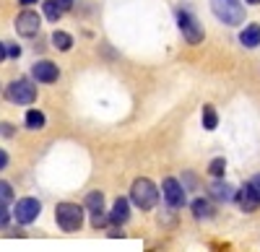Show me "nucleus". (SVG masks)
<instances>
[{"instance_id":"nucleus-1","label":"nucleus","mask_w":260,"mask_h":252,"mask_svg":"<svg viewBox=\"0 0 260 252\" xmlns=\"http://www.w3.org/2000/svg\"><path fill=\"white\" fill-rule=\"evenodd\" d=\"M83 213H86V208L78 205V203H57L55 205V221L57 226L62 229L65 234H73V232H81V226H83Z\"/></svg>"},{"instance_id":"nucleus-2","label":"nucleus","mask_w":260,"mask_h":252,"mask_svg":"<svg viewBox=\"0 0 260 252\" xmlns=\"http://www.w3.org/2000/svg\"><path fill=\"white\" fill-rule=\"evenodd\" d=\"M130 203H133L136 208H141V211H151V208H156V203H159L156 185L151 179H146V177H138L133 182V187H130Z\"/></svg>"},{"instance_id":"nucleus-3","label":"nucleus","mask_w":260,"mask_h":252,"mask_svg":"<svg viewBox=\"0 0 260 252\" xmlns=\"http://www.w3.org/2000/svg\"><path fill=\"white\" fill-rule=\"evenodd\" d=\"M211 11L226 26H240L245 21V6L240 0H211Z\"/></svg>"},{"instance_id":"nucleus-4","label":"nucleus","mask_w":260,"mask_h":252,"mask_svg":"<svg viewBox=\"0 0 260 252\" xmlns=\"http://www.w3.org/2000/svg\"><path fill=\"white\" fill-rule=\"evenodd\" d=\"M6 99L11 104H31V101H37V86H34V81H29V78L11 81L8 89H6Z\"/></svg>"},{"instance_id":"nucleus-5","label":"nucleus","mask_w":260,"mask_h":252,"mask_svg":"<svg viewBox=\"0 0 260 252\" xmlns=\"http://www.w3.org/2000/svg\"><path fill=\"white\" fill-rule=\"evenodd\" d=\"M83 208L91 213V226H94V229L110 226V213H104V193H102V190H91L89 195H86Z\"/></svg>"},{"instance_id":"nucleus-6","label":"nucleus","mask_w":260,"mask_h":252,"mask_svg":"<svg viewBox=\"0 0 260 252\" xmlns=\"http://www.w3.org/2000/svg\"><path fill=\"white\" fill-rule=\"evenodd\" d=\"M39 213H42V203L37 198H21L13 205V219L18 226H31L39 219Z\"/></svg>"},{"instance_id":"nucleus-7","label":"nucleus","mask_w":260,"mask_h":252,"mask_svg":"<svg viewBox=\"0 0 260 252\" xmlns=\"http://www.w3.org/2000/svg\"><path fill=\"white\" fill-rule=\"evenodd\" d=\"M177 26H180L187 45H201L203 42V26L198 24V18L190 11H177Z\"/></svg>"},{"instance_id":"nucleus-8","label":"nucleus","mask_w":260,"mask_h":252,"mask_svg":"<svg viewBox=\"0 0 260 252\" xmlns=\"http://www.w3.org/2000/svg\"><path fill=\"white\" fill-rule=\"evenodd\" d=\"M161 195H164V200H167L169 208H182V205L187 203L185 187H182V182L175 179V177H167V179L161 182Z\"/></svg>"},{"instance_id":"nucleus-9","label":"nucleus","mask_w":260,"mask_h":252,"mask_svg":"<svg viewBox=\"0 0 260 252\" xmlns=\"http://www.w3.org/2000/svg\"><path fill=\"white\" fill-rule=\"evenodd\" d=\"M39 26H42V18L37 11H21L16 16V31L21 37H37Z\"/></svg>"},{"instance_id":"nucleus-10","label":"nucleus","mask_w":260,"mask_h":252,"mask_svg":"<svg viewBox=\"0 0 260 252\" xmlns=\"http://www.w3.org/2000/svg\"><path fill=\"white\" fill-rule=\"evenodd\" d=\"M234 203L240 205L245 213H252V211H257V208H260V193L255 190V187H252L250 182H245V185L240 187V190H237Z\"/></svg>"},{"instance_id":"nucleus-11","label":"nucleus","mask_w":260,"mask_h":252,"mask_svg":"<svg viewBox=\"0 0 260 252\" xmlns=\"http://www.w3.org/2000/svg\"><path fill=\"white\" fill-rule=\"evenodd\" d=\"M31 78H37V83H55L60 78V68L50 60H39L31 65Z\"/></svg>"},{"instance_id":"nucleus-12","label":"nucleus","mask_w":260,"mask_h":252,"mask_svg":"<svg viewBox=\"0 0 260 252\" xmlns=\"http://www.w3.org/2000/svg\"><path fill=\"white\" fill-rule=\"evenodd\" d=\"M208 190H211V198H213V200H219V203H232V200L237 198L234 187H232L229 182H224V179H213Z\"/></svg>"},{"instance_id":"nucleus-13","label":"nucleus","mask_w":260,"mask_h":252,"mask_svg":"<svg viewBox=\"0 0 260 252\" xmlns=\"http://www.w3.org/2000/svg\"><path fill=\"white\" fill-rule=\"evenodd\" d=\"M127 219H130V200L127 198H117L112 203V211H110V224L112 226H122V224H127Z\"/></svg>"},{"instance_id":"nucleus-14","label":"nucleus","mask_w":260,"mask_h":252,"mask_svg":"<svg viewBox=\"0 0 260 252\" xmlns=\"http://www.w3.org/2000/svg\"><path fill=\"white\" fill-rule=\"evenodd\" d=\"M190 211H192V216L198 219V221H203V219H213L216 216V205L208 198H195L190 203Z\"/></svg>"},{"instance_id":"nucleus-15","label":"nucleus","mask_w":260,"mask_h":252,"mask_svg":"<svg viewBox=\"0 0 260 252\" xmlns=\"http://www.w3.org/2000/svg\"><path fill=\"white\" fill-rule=\"evenodd\" d=\"M240 45L247 47V50L260 47V24H247V26L240 31Z\"/></svg>"},{"instance_id":"nucleus-16","label":"nucleus","mask_w":260,"mask_h":252,"mask_svg":"<svg viewBox=\"0 0 260 252\" xmlns=\"http://www.w3.org/2000/svg\"><path fill=\"white\" fill-rule=\"evenodd\" d=\"M45 122H47V117H45V112H39V110H29L26 117H24V125L29 130H42Z\"/></svg>"},{"instance_id":"nucleus-17","label":"nucleus","mask_w":260,"mask_h":252,"mask_svg":"<svg viewBox=\"0 0 260 252\" xmlns=\"http://www.w3.org/2000/svg\"><path fill=\"white\" fill-rule=\"evenodd\" d=\"M52 47L60 50V52H68V50L73 47V37H71L68 31H55V34H52Z\"/></svg>"},{"instance_id":"nucleus-18","label":"nucleus","mask_w":260,"mask_h":252,"mask_svg":"<svg viewBox=\"0 0 260 252\" xmlns=\"http://www.w3.org/2000/svg\"><path fill=\"white\" fill-rule=\"evenodd\" d=\"M201 120H203V128L206 130H216V128H219V115H216V110L211 107V104H206V107H203Z\"/></svg>"},{"instance_id":"nucleus-19","label":"nucleus","mask_w":260,"mask_h":252,"mask_svg":"<svg viewBox=\"0 0 260 252\" xmlns=\"http://www.w3.org/2000/svg\"><path fill=\"white\" fill-rule=\"evenodd\" d=\"M42 13H45V18H50V21H57V18L65 13V8L57 3V0H47L45 8H42Z\"/></svg>"},{"instance_id":"nucleus-20","label":"nucleus","mask_w":260,"mask_h":252,"mask_svg":"<svg viewBox=\"0 0 260 252\" xmlns=\"http://www.w3.org/2000/svg\"><path fill=\"white\" fill-rule=\"evenodd\" d=\"M224 172H226V161H224L221 156H219V159H213V161L208 164V174H211L213 179H221Z\"/></svg>"},{"instance_id":"nucleus-21","label":"nucleus","mask_w":260,"mask_h":252,"mask_svg":"<svg viewBox=\"0 0 260 252\" xmlns=\"http://www.w3.org/2000/svg\"><path fill=\"white\" fill-rule=\"evenodd\" d=\"M13 198H16V193H13L11 182L0 179V205H8V203H13Z\"/></svg>"},{"instance_id":"nucleus-22","label":"nucleus","mask_w":260,"mask_h":252,"mask_svg":"<svg viewBox=\"0 0 260 252\" xmlns=\"http://www.w3.org/2000/svg\"><path fill=\"white\" fill-rule=\"evenodd\" d=\"M11 219H13V213L8 211L6 205H0V229H6V226L11 224Z\"/></svg>"},{"instance_id":"nucleus-23","label":"nucleus","mask_w":260,"mask_h":252,"mask_svg":"<svg viewBox=\"0 0 260 252\" xmlns=\"http://www.w3.org/2000/svg\"><path fill=\"white\" fill-rule=\"evenodd\" d=\"M107 237H112V239H122L125 232H122V226H112L110 232H107Z\"/></svg>"},{"instance_id":"nucleus-24","label":"nucleus","mask_w":260,"mask_h":252,"mask_svg":"<svg viewBox=\"0 0 260 252\" xmlns=\"http://www.w3.org/2000/svg\"><path fill=\"white\" fill-rule=\"evenodd\" d=\"M6 52H8V57H13V60H16V57H21V47H18V45H8V47H6Z\"/></svg>"},{"instance_id":"nucleus-25","label":"nucleus","mask_w":260,"mask_h":252,"mask_svg":"<svg viewBox=\"0 0 260 252\" xmlns=\"http://www.w3.org/2000/svg\"><path fill=\"white\" fill-rule=\"evenodd\" d=\"M6 166H8V151H3V149H0V172H3Z\"/></svg>"},{"instance_id":"nucleus-26","label":"nucleus","mask_w":260,"mask_h":252,"mask_svg":"<svg viewBox=\"0 0 260 252\" xmlns=\"http://www.w3.org/2000/svg\"><path fill=\"white\" fill-rule=\"evenodd\" d=\"M0 135L11 138V135H13V128H11V125H0Z\"/></svg>"},{"instance_id":"nucleus-27","label":"nucleus","mask_w":260,"mask_h":252,"mask_svg":"<svg viewBox=\"0 0 260 252\" xmlns=\"http://www.w3.org/2000/svg\"><path fill=\"white\" fill-rule=\"evenodd\" d=\"M250 185H252V187H255V190L260 193V174H255V177L250 179Z\"/></svg>"},{"instance_id":"nucleus-28","label":"nucleus","mask_w":260,"mask_h":252,"mask_svg":"<svg viewBox=\"0 0 260 252\" xmlns=\"http://www.w3.org/2000/svg\"><path fill=\"white\" fill-rule=\"evenodd\" d=\"M8 57V52H6V45H3V42H0V62H3Z\"/></svg>"},{"instance_id":"nucleus-29","label":"nucleus","mask_w":260,"mask_h":252,"mask_svg":"<svg viewBox=\"0 0 260 252\" xmlns=\"http://www.w3.org/2000/svg\"><path fill=\"white\" fill-rule=\"evenodd\" d=\"M37 0H21V6H34Z\"/></svg>"},{"instance_id":"nucleus-30","label":"nucleus","mask_w":260,"mask_h":252,"mask_svg":"<svg viewBox=\"0 0 260 252\" xmlns=\"http://www.w3.org/2000/svg\"><path fill=\"white\" fill-rule=\"evenodd\" d=\"M247 3H252V6H260V0H247Z\"/></svg>"}]
</instances>
